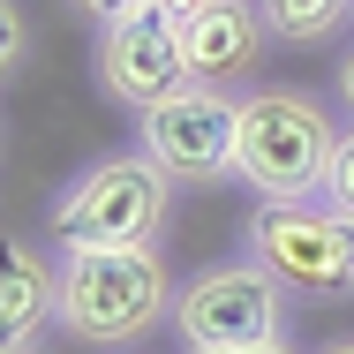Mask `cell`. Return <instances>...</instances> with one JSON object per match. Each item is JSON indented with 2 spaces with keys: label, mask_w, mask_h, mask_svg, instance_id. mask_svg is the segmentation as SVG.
Returning a JSON list of instances; mask_svg holds the SVG:
<instances>
[{
  "label": "cell",
  "mask_w": 354,
  "mask_h": 354,
  "mask_svg": "<svg viewBox=\"0 0 354 354\" xmlns=\"http://www.w3.org/2000/svg\"><path fill=\"white\" fill-rule=\"evenodd\" d=\"M332 143H339V121L309 91H294V83L241 91V106H234V181H249L257 204H309V196H324Z\"/></svg>",
  "instance_id": "6da1fadb"
},
{
  "label": "cell",
  "mask_w": 354,
  "mask_h": 354,
  "mask_svg": "<svg viewBox=\"0 0 354 354\" xmlns=\"http://www.w3.org/2000/svg\"><path fill=\"white\" fill-rule=\"evenodd\" d=\"M158 317H174V272L158 241L129 249H61V301L53 324L83 347H129Z\"/></svg>",
  "instance_id": "7a4b0ae2"
},
{
  "label": "cell",
  "mask_w": 354,
  "mask_h": 354,
  "mask_svg": "<svg viewBox=\"0 0 354 354\" xmlns=\"http://www.w3.org/2000/svg\"><path fill=\"white\" fill-rule=\"evenodd\" d=\"M166 218H174V174L136 143L75 174L46 204V234L61 249H129V241H158Z\"/></svg>",
  "instance_id": "3957f363"
},
{
  "label": "cell",
  "mask_w": 354,
  "mask_h": 354,
  "mask_svg": "<svg viewBox=\"0 0 354 354\" xmlns=\"http://www.w3.org/2000/svg\"><path fill=\"white\" fill-rule=\"evenodd\" d=\"M249 257L309 301H354V218L324 196L309 204H257L249 218Z\"/></svg>",
  "instance_id": "277c9868"
},
{
  "label": "cell",
  "mask_w": 354,
  "mask_h": 354,
  "mask_svg": "<svg viewBox=\"0 0 354 354\" xmlns=\"http://www.w3.org/2000/svg\"><path fill=\"white\" fill-rule=\"evenodd\" d=\"M174 332L189 354H226V347H272L286 339V286L241 257V264H212L189 286H174Z\"/></svg>",
  "instance_id": "5b68a950"
},
{
  "label": "cell",
  "mask_w": 354,
  "mask_h": 354,
  "mask_svg": "<svg viewBox=\"0 0 354 354\" xmlns=\"http://www.w3.org/2000/svg\"><path fill=\"white\" fill-rule=\"evenodd\" d=\"M181 83H196V75H189V53H181V15L166 0H143V8L113 15L98 30V91L121 113H151Z\"/></svg>",
  "instance_id": "8992f818"
},
{
  "label": "cell",
  "mask_w": 354,
  "mask_h": 354,
  "mask_svg": "<svg viewBox=\"0 0 354 354\" xmlns=\"http://www.w3.org/2000/svg\"><path fill=\"white\" fill-rule=\"evenodd\" d=\"M234 106L218 83H181L174 98H158L136 113V143L174 174V181H226L234 174Z\"/></svg>",
  "instance_id": "52a82bcc"
},
{
  "label": "cell",
  "mask_w": 354,
  "mask_h": 354,
  "mask_svg": "<svg viewBox=\"0 0 354 354\" xmlns=\"http://www.w3.org/2000/svg\"><path fill=\"white\" fill-rule=\"evenodd\" d=\"M264 15L257 0H204L196 15H181V53H189V75L196 83H241L257 75V53H264Z\"/></svg>",
  "instance_id": "ba28073f"
},
{
  "label": "cell",
  "mask_w": 354,
  "mask_h": 354,
  "mask_svg": "<svg viewBox=\"0 0 354 354\" xmlns=\"http://www.w3.org/2000/svg\"><path fill=\"white\" fill-rule=\"evenodd\" d=\"M53 301H61V264L38 249V241H0V354H30L38 332L53 324Z\"/></svg>",
  "instance_id": "9c48e42d"
},
{
  "label": "cell",
  "mask_w": 354,
  "mask_h": 354,
  "mask_svg": "<svg viewBox=\"0 0 354 354\" xmlns=\"http://www.w3.org/2000/svg\"><path fill=\"white\" fill-rule=\"evenodd\" d=\"M257 15L279 46H324V38H339L354 0H257Z\"/></svg>",
  "instance_id": "30bf717a"
},
{
  "label": "cell",
  "mask_w": 354,
  "mask_h": 354,
  "mask_svg": "<svg viewBox=\"0 0 354 354\" xmlns=\"http://www.w3.org/2000/svg\"><path fill=\"white\" fill-rule=\"evenodd\" d=\"M324 204H339V212L354 218V129H339V143H332V166H324Z\"/></svg>",
  "instance_id": "8fae6325"
},
{
  "label": "cell",
  "mask_w": 354,
  "mask_h": 354,
  "mask_svg": "<svg viewBox=\"0 0 354 354\" xmlns=\"http://www.w3.org/2000/svg\"><path fill=\"white\" fill-rule=\"evenodd\" d=\"M23 46H30V30H23V8H15V0H0V83L23 68Z\"/></svg>",
  "instance_id": "7c38bea8"
},
{
  "label": "cell",
  "mask_w": 354,
  "mask_h": 354,
  "mask_svg": "<svg viewBox=\"0 0 354 354\" xmlns=\"http://www.w3.org/2000/svg\"><path fill=\"white\" fill-rule=\"evenodd\" d=\"M83 15H98V23H113V15H129V8H143V0H75Z\"/></svg>",
  "instance_id": "4fadbf2b"
},
{
  "label": "cell",
  "mask_w": 354,
  "mask_h": 354,
  "mask_svg": "<svg viewBox=\"0 0 354 354\" xmlns=\"http://www.w3.org/2000/svg\"><path fill=\"white\" fill-rule=\"evenodd\" d=\"M339 106L354 113V46H347V61H339Z\"/></svg>",
  "instance_id": "5bb4252c"
},
{
  "label": "cell",
  "mask_w": 354,
  "mask_h": 354,
  "mask_svg": "<svg viewBox=\"0 0 354 354\" xmlns=\"http://www.w3.org/2000/svg\"><path fill=\"white\" fill-rule=\"evenodd\" d=\"M226 354H301L294 339H272V347H226Z\"/></svg>",
  "instance_id": "9a60e30c"
},
{
  "label": "cell",
  "mask_w": 354,
  "mask_h": 354,
  "mask_svg": "<svg viewBox=\"0 0 354 354\" xmlns=\"http://www.w3.org/2000/svg\"><path fill=\"white\" fill-rule=\"evenodd\" d=\"M166 8H174V15H196V8H204V0H166Z\"/></svg>",
  "instance_id": "2e32d148"
},
{
  "label": "cell",
  "mask_w": 354,
  "mask_h": 354,
  "mask_svg": "<svg viewBox=\"0 0 354 354\" xmlns=\"http://www.w3.org/2000/svg\"><path fill=\"white\" fill-rule=\"evenodd\" d=\"M324 354H354V332H347V339H332V347H324Z\"/></svg>",
  "instance_id": "e0dca14e"
},
{
  "label": "cell",
  "mask_w": 354,
  "mask_h": 354,
  "mask_svg": "<svg viewBox=\"0 0 354 354\" xmlns=\"http://www.w3.org/2000/svg\"><path fill=\"white\" fill-rule=\"evenodd\" d=\"M30 354H38V347H30Z\"/></svg>",
  "instance_id": "ac0fdd59"
}]
</instances>
